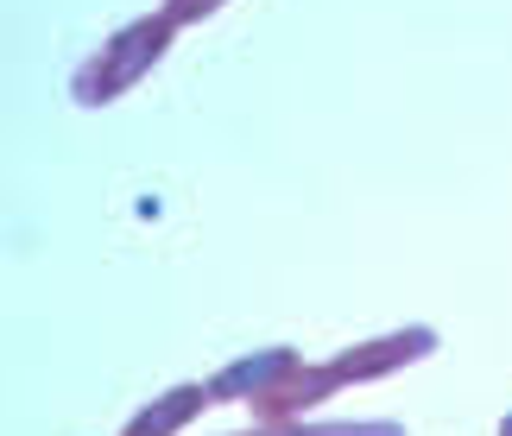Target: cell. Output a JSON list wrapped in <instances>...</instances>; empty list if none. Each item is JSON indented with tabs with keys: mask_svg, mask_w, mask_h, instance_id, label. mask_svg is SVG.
<instances>
[{
	"mask_svg": "<svg viewBox=\"0 0 512 436\" xmlns=\"http://www.w3.org/2000/svg\"><path fill=\"white\" fill-rule=\"evenodd\" d=\"M304 436H405V424L392 418H329V424H298Z\"/></svg>",
	"mask_w": 512,
	"mask_h": 436,
	"instance_id": "5",
	"label": "cell"
},
{
	"mask_svg": "<svg viewBox=\"0 0 512 436\" xmlns=\"http://www.w3.org/2000/svg\"><path fill=\"white\" fill-rule=\"evenodd\" d=\"M304 361L291 348H260V354H241V361H228L222 373L209 380V399H260V392H272L279 380H291Z\"/></svg>",
	"mask_w": 512,
	"mask_h": 436,
	"instance_id": "3",
	"label": "cell"
},
{
	"mask_svg": "<svg viewBox=\"0 0 512 436\" xmlns=\"http://www.w3.org/2000/svg\"><path fill=\"white\" fill-rule=\"evenodd\" d=\"M171 19L165 13H152V19H133L127 32H114L102 51L89 57L83 70H76V83H70V95L83 108H102V102H114V95H127L133 83H140V76L159 64V57L171 51Z\"/></svg>",
	"mask_w": 512,
	"mask_h": 436,
	"instance_id": "1",
	"label": "cell"
},
{
	"mask_svg": "<svg viewBox=\"0 0 512 436\" xmlns=\"http://www.w3.org/2000/svg\"><path fill=\"white\" fill-rule=\"evenodd\" d=\"M500 436H512V411H506V418H500Z\"/></svg>",
	"mask_w": 512,
	"mask_h": 436,
	"instance_id": "7",
	"label": "cell"
},
{
	"mask_svg": "<svg viewBox=\"0 0 512 436\" xmlns=\"http://www.w3.org/2000/svg\"><path fill=\"white\" fill-rule=\"evenodd\" d=\"M430 348H437V329L411 323V329H392V335H373V342L342 348L329 367H336V380H342V386H361V380H386V373H405L411 361H424Z\"/></svg>",
	"mask_w": 512,
	"mask_h": 436,
	"instance_id": "2",
	"label": "cell"
},
{
	"mask_svg": "<svg viewBox=\"0 0 512 436\" xmlns=\"http://www.w3.org/2000/svg\"><path fill=\"white\" fill-rule=\"evenodd\" d=\"M203 405H209V386H171L165 399H152V405L133 411L127 436H177V430H184Z\"/></svg>",
	"mask_w": 512,
	"mask_h": 436,
	"instance_id": "4",
	"label": "cell"
},
{
	"mask_svg": "<svg viewBox=\"0 0 512 436\" xmlns=\"http://www.w3.org/2000/svg\"><path fill=\"white\" fill-rule=\"evenodd\" d=\"M222 0H165V19L171 26H196V19H209Z\"/></svg>",
	"mask_w": 512,
	"mask_h": 436,
	"instance_id": "6",
	"label": "cell"
}]
</instances>
